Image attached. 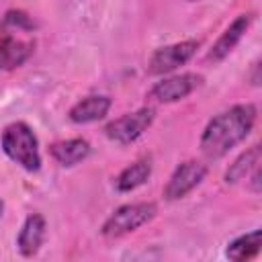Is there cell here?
<instances>
[{
    "mask_svg": "<svg viewBox=\"0 0 262 262\" xmlns=\"http://www.w3.org/2000/svg\"><path fill=\"white\" fill-rule=\"evenodd\" d=\"M256 117L258 111L252 102H239L213 115L207 121L205 129L201 131L199 137L201 151L211 160H219L227 156L252 133L256 125Z\"/></svg>",
    "mask_w": 262,
    "mask_h": 262,
    "instance_id": "6da1fadb",
    "label": "cell"
},
{
    "mask_svg": "<svg viewBox=\"0 0 262 262\" xmlns=\"http://www.w3.org/2000/svg\"><path fill=\"white\" fill-rule=\"evenodd\" d=\"M0 147L2 154L25 172H39L43 166L37 133L25 121H12L2 129Z\"/></svg>",
    "mask_w": 262,
    "mask_h": 262,
    "instance_id": "7a4b0ae2",
    "label": "cell"
},
{
    "mask_svg": "<svg viewBox=\"0 0 262 262\" xmlns=\"http://www.w3.org/2000/svg\"><path fill=\"white\" fill-rule=\"evenodd\" d=\"M158 215V205L151 201H139V203H125L121 207H117L102 223L100 233L104 237H123L129 235L133 231H137L139 227L147 225L154 217Z\"/></svg>",
    "mask_w": 262,
    "mask_h": 262,
    "instance_id": "3957f363",
    "label": "cell"
},
{
    "mask_svg": "<svg viewBox=\"0 0 262 262\" xmlns=\"http://www.w3.org/2000/svg\"><path fill=\"white\" fill-rule=\"evenodd\" d=\"M156 121L154 106H139L131 113H125L104 125V135L117 145H131L135 143Z\"/></svg>",
    "mask_w": 262,
    "mask_h": 262,
    "instance_id": "277c9868",
    "label": "cell"
},
{
    "mask_svg": "<svg viewBox=\"0 0 262 262\" xmlns=\"http://www.w3.org/2000/svg\"><path fill=\"white\" fill-rule=\"evenodd\" d=\"M205 78L196 72H182V74H168L162 76L154 86L147 90V100L156 104H172L184 100L194 90L203 86Z\"/></svg>",
    "mask_w": 262,
    "mask_h": 262,
    "instance_id": "5b68a950",
    "label": "cell"
},
{
    "mask_svg": "<svg viewBox=\"0 0 262 262\" xmlns=\"http://www.w3.org/2000/svg\"><path fill=\"white\" fill-rule=\"evenodd\" d=\"M199 49L196 39H182L176 43H168L151 51L147 59V74L151 76H168L174 74L178 68L188 63Z\"/></svg>",
    "mask_w": 262,
    "mask_h": 262,
    "instance_id": "8992f818",
    "label": "cell"
},
{
    "mask_svg": "<svg viewBox=\"0 0 262 262\" xmlns=\"http://www.w3.org/2000/svg\"><path fill=\"white\" fill-rule=\"evenodd\" d=\"M207 164L201 160H184L180 162L174 172L170 174L166 186H164V199L166 201H180L186 194H190L207 176Z\"/></svg>",
    "mask_w": 262,
    "mask_h": 262,
    "instance_id": "52a82bcc",
    "label": "cell"
},
{
    "mask_svg": "<svg viewBox=\"0 0 262 262\" xmlns=\"http://www.w3.org/2000/svg\"><path fill=\"white\" fill-rule=\"evenodd\" d=\"M254 18H256L254 12H242V14H237V16L223 29V33L215 39V43L211 45V49H209V53H207V59L213 61V63L223 61V59L239 45V41L246 37V33L250 31Z\"/></svg>",
    "mask_w": 262,
    "mask_h": 262,
    "instance_id": "ba28073f",
    "label": "cell"
},
{
    "mask_svg": "<svg viewBox=\"0 0 262 262\" xmlns=\"http://www.w3.org/2000/svg\"><path fill=\"white\" fill-rule=\"evenodd\" d=\"M47 235V221L41 213H29L16 233V250L25 258L37 256Z\"/></svg>",
    "mask_w": 262,
    "mask_h": 262,
    "instance_id": "9c48e42d",
    "label": "cell"
},
{
    "mask_svg": "<svg viewBox=\"0 0 262 262\" xmlns=\"http://www.w3.org/2000/svg\"><path fill=\"white\" fill-rule=\"evenodd\" d=\"M113 106V98L106 94H88L74 102L68 111V119L74 125H90L102 121Z\"/></svg>",
    "mask_w": 262,
    "mask_h": 262,
    "instance_id": "30bf717a",
    "label": "cell"
},
{
    "mask_svg": "<svg viewBox=\"0 0 262 262\" xmlns=\"http://www.w3.org/2000/svg\"><path fill=\"white\" fill-rule=\"evenodd\" d=\"M35 51V43L25 41L10 31L0 33V72H10L20 68Z\"/></svg>",
    "mask_w": 262,
    "mask_h": 262,
    "instance_id": "8fae6325",
    "label": "cell"
},
{
    "mask_svg": "<svg viewBox=\"0 0 262 262\" xmlns=\"http://www.w3.org/2000/svg\"><path fill=\"white\" fill-rule=\"evenodd\" d=\"M49 156L53 162L61 168H74L82 164L90 156V143L84 137H70V139H59L49 145Z\"/></svg>",
    "mask_w": 262,
    "mask_h": 262,
    "instance_id": "7c38bea8",
    "label": "cell"
},
{
    "mask_svg": "<svg viewBox=\"0 0 262 262\" xmlns=\"http://www.w3.org/2000/svg\"><path fill=\"white\" fill-rule=\"evenodd\" d=\"M149 176H151V160L137 158L115 176V188L119 192H133L139 186H143L149 180Z\"/></svg>",
    "mask_w": 262,
    "mask_h": 262,
    "instance_id": "4fadbf2b",
    "label": "cell"
},
{
    "mask_svg": "<svg viewBox=\"0 0 262 262\" xmlns=\"http://www.w3.org/2000/svg\"><path fill=\"white\" fill-rule=\"evenodd\" d=\"M260 160H262V147H260V143H254L252 147H248L246 151H242V154L227 166V170H225V174H223V180H225L227 184H235V182L248 178V176L252 174V170L260 166Z\"/></svg>",
    "mask_w": 262,
    "mask_h": 262,
    "instance_id": "5bb4252c",
    "label": "cell"
},
{
    "mask_svg": "<svg viewBox=\"0 0 262 262\" xmlns=\"http://www.w3.org/2000/svg\"><path fill=\"white\" fill-rule=\"evenodd\" d=\"M260 248H262V231L252 229L248 233L233 237L225 248V256L233 262H246L256 258L260 254Z\"/></svg>",
    "mask_w": 262,
    "mask_h": 262,
    "instance_id": "9a60e30c",
    "label": "cell"
},
{
    "mask_svg": "<svg viewBox=\"0 0 262 262\" xmlns=\"http://www.w3.org/2000/svg\"><path fill=\"white\" fill-rule=\"evenodd\" d=\"M4 27L10 33H14V31H33L35 23L25 10H8L4 14Z\"/></svg>",
    "mask_w": 262,
    "mask_h": 262,
    "instance_id": "2e32d148",
    "label": "cell"
},
{
    "mask_svg": "<svg viewBox=\"0 0 262 262\" xmlns=\"http://www.w3.org/2000/svg\"><path fill=\"white\" fill-rule=\"evenodd\" d=\"M260 176H262V172H260V166H258V168H254V170H252V174L246 178V180L250 182V190H252L254 194H258V192H260V182H262V180H260Z\"/></svg>",
    "mask_w": 262,
    "mask_h": 262,
    "instance_id": "e0dca14e",
    "label": "cell"
},
{
    "mask_svg": "<svg viewBox=\"0 0 262 262\" xmlns=\"http://www.w3.org/2000/svg\"><path fill=\"white\" fill-rule=\"evenodd\" d=\"M258 72H260V61L254 63V74H252V84H254V86L260 84V74H258Z\"/></svg>",
    "mask_w": 262,
    "mask_h": 262,
    "instance_id": "ac0fdd59",
    "label": "cell"
},
{
    "mask_svg": "<svg viewBox=\"0 0 262 262\" xmlns=\"http://www.w3.org/2000/svg\"><path fill=\"white\" fill-rule=\"evenodd\" d=\"M2 211H4V203H2V199H0V217H2Z\"/></svg>",
    "mask_w": 262,
    "mask_h": 262,
    "instance_id": "d6986e66",
    "label": "cell"
},
{
    "mask_svg": "<svg viewBox=\"0 0 262 262\" xmlns=\"http://www.w3.org/2000/svg\"><path fill=\"white\" fill-rule=\"evenodd\" d=\"M188 2H196V0H188Z\"/></svg>",
    "mask_w": 262,
    "mask_h": 262,
    "instance_id": "ffe728a7",
    "label": "cell"
}]
</instances>
